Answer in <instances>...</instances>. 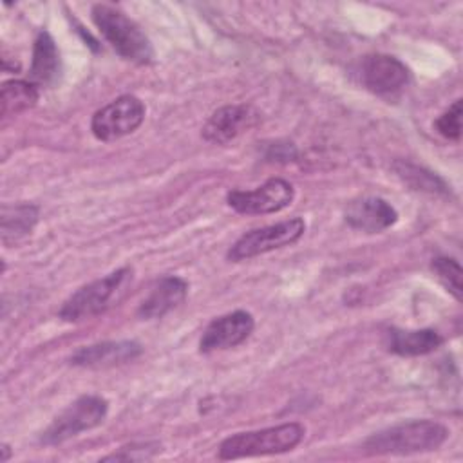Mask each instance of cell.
Returning <instances> with one entry per match:
<instances>
[{
  "label": "cell",
  "mask_w": 463,
  "mask_h": 463,
  "mask_svg": "<svg viewBox=\"0 0 463 463\" xmlns=\"http://www.w3.org/2000/svg\"><path fill=\"white\" fill-rule=\"evenodd\" d=\"M109 411V402L96 394H87L72 402L67 409H63L52 423L42 434V443L58 445L63 443L80 432L90 430L98 427Z\"/></svg>",
  "instance_id": "obj_5"
},
{
  "label": "cell",
  "mask_w": 463,
  "mask_h": 463,
  "mask_svg": "<svg viewBox=\"0 0 463 463\" xmlns=\"http://www.w3.org/2000/svg\"><path fill=\"white\" fill-rule=\"evenodd\" d=\"M443 338L434 329H389L387 349L400 356H420L436 351Z\"/></svg>",
  "instance_id": "obj_16"
},
{
  "label": "cell",
  "mask_w": 463,
  "mask_h": 463,
  "mask_svg": "<svg viewBox=\"0 0 463 463\" xmlns=\"http://www.w3.org/2000/svg\"><path fill=\"white\" fill-rule=\"evenodd\" d=\"M141 345L134 340H109L80 347L72 356L71 364L90 369H105L127 364L141 354Z\"/></svg>",
  "instance_id": "obj_12"
},
{
  "label": "cell",
  "mask_w": 463,
  "mask_h": 463,
  "mask_svg": "<svg viewBox=\"0 0 463 463\" xmlns=\"http://www.w3.org/2000/svg\"><path fill=\"white\" fill-rule=\"evenodd\" d=\"M186 293H188V284L181 277H175V275L163 277L152 286L148 295L143 298V302L139 304L137 315L145 320L161 318L172 309H175L186 298Z\"/></svg>",
  "instance_id": "obj_14"
},
{
  "label": "cell",
  "mask_w": 463,
  "mask_h": 463,
  "mask_svg": "<svg viewBox=\"0 0 463 463\" xmlns=\"http://www.w3.org/2000/svg\"><path fill=\"white\" fill-rule=\"evenodd\" d=\"M253 327H255L253 317L242 309L217 317L206 326L199 340V351L213 353V351H224V349L235 347L251 335Z\"/></svg>",
  "instance_id": "obj_10"
},
{
  "label": "cell",
  "mask_w": 463,
  "mask_h": 463,
  "mask_svg": "<svg viewBox=\"0 0 463 463\" xmlns=\"http://www.w3.org/2000/svg\"><path fill=\"white\" fill-rule=\"evenodd\" d=\"M345 222L351 228L365 233H378L398 221L396 210L382 197H362L347 204L344 212Z\"/></svg>",
  "instance_id": "obj_13"
},
{
  "label": "cell",
  "mask_w": 463,
  "mask_h": 463,
  "mask_svg": "<svg viewBox=\"0 0 463 463\" xmlns=\"http://www.w3.org/2000/svg\"><path fill=\"white\" fill-rule=\"evenodd\" d=\"M436 130L452 141H458L461 137V99H456L436 121Z\"/></svg>",
  "instance_id": "obj_21"
},
{
  "label": "cell",
  "mask_w": 463,
  "mask_h": 463,
  "mask_svg": "<svg viewBox=\"0 0 463 463\" xmlns=\"http://www.w3.org/2000/svg\"><path fill=\"white\" fill-rule=\"evenodd\" d=\"M130 280L132 269L125 266L81 286L63 302L60 318L65 322H80L103 313L109 306H112L114 300H118V295Z\"/></svg>",
  "instance_id": "obj_4"
},
{
  "label": "cell",
  "mask_w": 463,
  "mask_h": 463,
  "mask_svg": "<svg viewBox=\"0 0 463 463\" xmlns=\"http://www.w3.org/2000/svg\"><path fill=\"white\" fill-rule=\"evenodd\" d=\"M92 20L107 43L121 58L139 65L152 61L154 49L150 40L123 11L107 4H96L92 7Z\"/></svg>",
  "instance_id": "obj_2"
},
{
  "label": "cell",
  "mask_w": 463,
  "mask_h": 463,
  "mask_svg": "<svg viewBox=\"0 0 463 463\" xmlns=\"http://www.w3.org/2000/svg\"><path fill=\"white\" fill-rule=\"evenodd\" d=\"M306 230V222L300 217L286 219L269 226L255 228L241 235L228 250V259L233 262L253 259L273 250L297 242Z\"/></svg>",
  "instance_id": "obj_6"
},
{
  "label": "cell",
  "mask_w": 463,
  "mask_h": 463,
  "mask_svg": "<svg viewBox=\"0 0 463 463\" xmlns=\"http://www.w3.org/2000/svg\"><path fill=\"white\" fill-rule=\"evenodd\" d=\"M304 425L291 421L260 430L237 432L219 445V459L269 456L293 450L304 439Z\"/></svg>",
  "instance_id": "obj_3"
},
{
  "label": "cell",
  "mask_w": 463,
  "mask_h": 463,
  "mask_svg": "<svg viewBox=\"0 0 463 463\" xmlns=\"http://www.w3.org/2000/svg\"><path fill=\"white\" fill-rule=\"evenodd\" d=\"M60 69V52L52 36L47 31H40L33 47L29 81H33L38 87L51 85L58 80Z\"/></svg>",
  "instance_id": "obj_15"
},
{
  "label": "cell",
  "mask_w": 463,
  "mask_h": 463,
  "mask_svg": "<svg viewBox=\"0 0 463 463\" xmlns=\"http://www.w3.org/2000/svg\"><path fill=\"white\" fill-rule=\"evenodd\" d=\"M259 112L251 105H224L217 109L203 127V137L226 145L259 123Z\"/></svg>",
  "instance_id": "obj_11"
},
{
  "label": "cell",
  "mask_w": 463,
  "mask_h": 463,
  "mask_svg": "<svg viewBox=\"0 0 463 463\" xmlns=\"http://www.w3.org/2000/svg\"><path fill=\"white\" fill-rule=\"evenodd\" d=\"M430 269L436 273L438 280L447 288V291L461 302L463 298V282H461V266L452 257H436L430 264Z\"/></svg>",
  "instance_id": "obj_20"
},
{
  "label": "cell",
  "mask_w": 463,
  "mask_h": 463,
  "mask_svg": "<svg viewBox=\"0 0 463 463\" xmlns=\"http://www.w3.org/2000/svg\"><path fill=\"white\" fill-rule=\"evenodd\" d=\"M360 81L378 96H391L409 83V69L391 54H369L360 63Z\"/></svg>",
  "instance_id": "obj_9"
},
{
  "label": "cell",
  "mask_w": 463,
  "mask_h": 463,
  "mask_svg": "<svg viewBox=\"0 0 463 463\" xmlns=\"http://www.w3.org/2000/svg\"><path fill=\"white\" fill-rule=\"evenodd\" d=\"M394 170L414 190H423L429 194H443V195L449 194V186L445 184V181L421 166H416V165H411L405 161H398L394 165Z\"/></svg>",
  "instance_id": "obj_19"
},
{
  "label": "cell",
  "mask_w": 463,
  "mask_h": 463,
  "mask_svg": "<svg viewBox=\"0 0 463 463\" xmlns=\"http://www.w3.org/2000/svg\"><path fill=\"white\" fill-rule=\"evenodd\" d=\"M38 222V206L29 203L20 204H4L0 213V232L4 242H13L27 233L33 232V228Z\"/></svg>",
  "instance_id": "obj_17"
},
{
  "label": "cell",
  "mask_w": 463,
  "mask_h": 463,
  "mask_svg": "<svg viewBox=\"0 0 463 463\" xmlns=\"http://www.w3.org/2000/svg\"><path fill=\"white\" fill-rule=\"evenodd\" d=\"M161 447L157 443H132L127 447H121L118 452L109 454L103 458V461H141L150 459Z\"/></svg>",
  "instance_id": "obj_22"
},
{
  "label": "cell",
  "mask_w": 463,
  "mask_h": 463,
  "mask_svg": "<svg viewBox=\"0 0 463 463\" xmlns=\"http://www.w3.org/2000/svg\"><path fill=\"white\" fill-rule=\"evenodd\" d=\"M449 438V429L432 420H412L383 429L364 441L367 454H418L439 449Z\"/></svg>",
  "instance_id": "obj_1"
},
{
  "label": "cell",
  "mask_w": 463,
  "mask_h": 463,
  "mask_svg": "<svg viewBox=\"0 0 463 463\" xmlns=\"http://www.w3.org/2000/svg\"><path fill=\"white\" fill-rule=\"evenodd\" d=\"M295 190L291 183L280 177H271L253 190H232L226 195L230 208L244 215L275 213L291 204Z\"/></svg>",
  "instance_id": "obj_8"
},
{
  "label": "cell",
  "mask_w": 463,
  "mask_h": 463,
  "mask_svg": "<svg viewBox=\"0 0 463 463\" xmlns=\"http://www.w3.org/2000/svg\"><path fill=\"white\" fill-rule=\"evenodd\" d=\"M38 101V85L29 80H9L2 85L0 105L2 116L20 114Z\"/></svg>",
  "instance_id": "obj_18"
},
{
  "label": "cell",
  "mask_w": 463,
  "mask_h": 463,
  "mask_svg": "<svg viewBox=\"0 0 463 463\" xmlns=\"http://www.w3.org/2000/svg\"><path fill=\"white\" fill-rule=\"evenodd\" d=\"M145 105L139 98L125 94L94 112L90 130L99 141H116L132 134L145 119Z\"/></svg>",
  "instance_id": "obj_7"
}]
</instances>
